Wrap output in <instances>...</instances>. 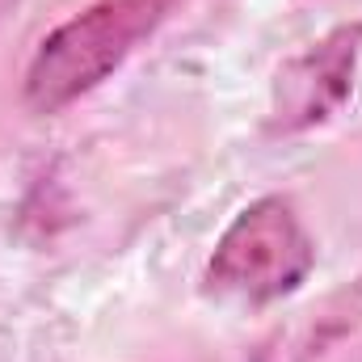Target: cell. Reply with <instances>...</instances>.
Listing matches in <instances>:
<instances>
[{
	"instance_id": "obj_2",
	"label": "cell",
	"mask_w": 362,
	"mask_h": 362,
	"mask_svg": "<svg viewBox=\"0 0 362 362\" xmlns=\"http://www.w3.org/2000/svg\"><path fill=\"white\" fill-rule=\"evenodd\" d=\"M316 266V245L286 198L249 202L215 245L206 282L245 303H274L291 295Z\"/></svg>"
},
{
	"instance_id": "obj_1",
	"label": "cell",
	"mask_w": 362,
	"mask_h": 362,
	"mask_svg": "<svg viewBox=\"0 0 362 362\" xmlns=\"http://www.w3.org/2000/svg\"><path fill=\"white\" fill-rule=\"evenodd\" d=\"M169 13L173 0H101L85 8L38 47L25 72V105L55 114L93 93L148 34H156Z\"/></svg>"
},
{
	"instance_id": "obj_3",
	"label": "cell",
	"mask_w": 362,
	"mask_h": 362,
	"mask_svg": "<svg viewBox=\"0 0 362 362\" xmlns=\"http://www.w3.org/2000/svg\"><path fill=\"white\" fill-rule=\"evenodd\" d=\"M362 55V25H341L325 42H316L308 55H299L291 68H282L274 89L270 131L295 135L316 122H325L354 89V68Z\"/></svg>"
}]
</instances>
